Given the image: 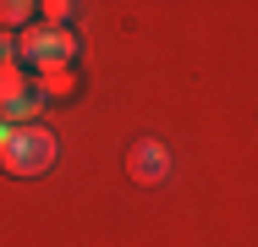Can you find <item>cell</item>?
<instances>
[{
	"label": "cell",
	"instance_id": "1",
	"mask_svg": "<svg viewBox=\"0 0 258 247\" xmlns=\"http://www.w3.org/2000/svg\"><path fill=\"white\" fill-rule=\"evenodd\" d=\"M33 66V72H55V66H72L77 60V39H72V28H22V39H17V66Z\"/></svg>",
	"mask_w": 258,
	"mask_h": 247
},
{
	"label": "cell",
	"instance_id": "7",
	"mask_svg": "<svg viewBox=\"0 0 258 247\" xmlns=\"http://www.w3.org/2000/svg\"><path fill=\"white\" fill-rule=\"evenodd\" d=\"M72 17H77L72 0H44V6H39V28H66Z\"/></svg>",
	"mask_w": 258,
	"mask_h": 247
},
{
	"label": "cell",
	"instance_id": "4",
	"mask_svg": "<svg viewBox=\"0 0 258 247\" xmlns=\"http://www.w3.org/2000/svg\"><path fill=\"white\" fill-rule=\"evenodd\" d=\"M28 88L44 99V104H50V99H72V94H77V72H72V66H55V72H33V83H28Z\"/></svg>",
	"mask_w": 258,
	"mask_h": 247
},
{
	"label": "cell",
	"instance_id": "8",
	"mask_svg": "<svg viewBox=\"0 0 258 247\" xmlns=\"http://www.w3.org/2000/svg\"><path fill=\"white\" fill-rule=\"evenodd\" d=\"M0 66H17V39L0 33Z\"/></svg>",
	"mask_w": 258,
	"mask_h": 247
},
{
	"label": "cell",
	"instance_id": "3",
	"mask_svg": "<svg viewBox=\"0 0 258 247\" xmlns=\"http://www.w3.org/2000/svg\"><path fill=\"white\" fill-rule=\"evenodd\" d=\"M126 170H132V181H143V187H159V181L170 176V148L154 143V138L132 143V154H126Z\"/></svg>",
	"mask_w": 258,
	"mask_h": 247
},
{
	"label": "cell",
	"instance_id": "2",
	"mask_svg": "<svg viewBox=\"0 0 258 247\" xmlns=\"http://www.w3.org/2000/svg\"><path fill=\"white\" fill-rule=\"evenodd\" d=\"M0 165L11 176H39L55 165V132L50 127H11V143L0 148Z\"/></svg>",
	"mask_w": 258,
	"mask_h": 247
},
{
	"label": "cell",
	"instance_id": "6",
	"mask_svg": "<svg viewBox=\"0 0 258 247\" xmlns=\"http://www.w3.org/2000/svg\"><path fill=\"white\" fill-rule=\"evenodd\" d=\"M28 94V77H22V66H0V115L17 104V99Z\"/></svg>",
	"mask_w": 258,
	"mask_h": 247
},
{
	"label": "cell",
	"instance_id": "5",
	"mask_svg": "<svg viewBox=\"0 0 258 247\" xmlns=\"http://www.w3.org/2000/svg\"><path fill=\"white\" fill-rule=\"evenodd\" d=\"M39 22V6L33 0H0V33L6 28H33Z\"/></svg>",
	"mask_w": 258,
	"mask_h": 247
}]
</instances>
